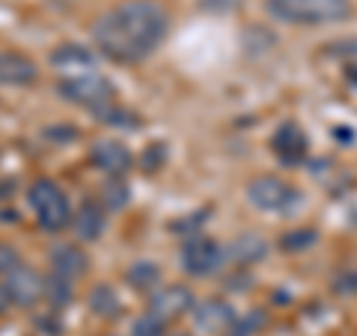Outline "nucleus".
<instances>
[{
	"label": "nucleus",
	"mask_w": 357,
	"mask_h": 336,
	"mask_svg": "<svg viewBox=\"0 0 357 336\" xmlns=\"http://www.w3.org/2000/svg\"><path fill=\"white\" fill-rule=\"evenodd\" d=\"M89 161L107 173V178H122L131 170V152L119 140H96L89 149Z\"/></svg>",
	"instance_id": "nucleus-8"
},
{
	"label": "nucleus",
	"mask_w": 357,
	"mask_h": 336,
	"mask_svg": "<svg viewBox=\"0 0 357 336\" xmlns=\"http://www.w3.org/2000/svg\"><path fill=\"white\" fill-rule=\"evenodd\" d=\"M126 277L137 292H155L161 286V268L155 262H134Z\"/></svg>",
	"instance_id": "nucleus-15"
},
{
	"label": "nucleus",
	"mask_w": 357,
	"mask_h": 336,
	"mask_svg": "<svg viewBox=\"0 0 357 336\" xmlns=\"http://www.w3.org/2000/svg\"><path fill=\"white\" fill-rule=\"evenodd\" d=\"M170 30L164 6L155 0H128L96 18L93 39L105 57L116 63H140L161 48Z\"/></svg>",
	"instance_id": "nucleus-1"
},
{
	"label": "nucleus",
	"mask_w": 357,
	"mask_h": 336,
	"mask_svg": "<svg viewBox=\"0 0 357 336\" xmlns=\"http://www.w3.org/2000/svg\"><path fill=\"white\" fill-rule=\"evenodd\" d=\"M51 63H54V69H57L60 75H75V72L96 69L93 54H89L86 48H81V45H63V48L54 51Z\"/></svg>",
	"instance_id": "nucleus-14"
},
{
	"label": "nucleus",
	"mask_w": 357,
	"mask_h": 336,
	"mask_svg": "<svg viewBox=\"0 0 357 336\" xmlns=\"http://www.w3.org/2000/svg\"><path fill=\"white\" fill-rule=\"evenodd\" d=\"M268 250V244L259 238V235H241L238 241H232V256L241 262V265H250L256 259H262Z\"/></svg>",
	"instance_id": "nucleus-16"
},
{
	"label": "nucleus",
	"mask_w": 357,
	"mask_h": 336,
	"mask_svg": "<svg viewBox=\"0 0 357 336\" xmlns=\"http://www.w3.org/2000/svg\"><path fill=\"white\" fill-rule=\"evenodd\" d=\"M164 330V321L158 316H152V312H146L143 319H137V324H134V333L137 336H158Z\"/></svg>",
	"instance_id": "nucleus-21"
},
{
	"label": "nucleus",
	"mask_w": 357,
	"mask_h": 336,
	"mask_svg": "<svg viewBox=\"0 0 357 336\" xmlns=\"http://www.w3.org/2000/svg\"><path fill=\"white\" fill-rule=\"evenodd\" d=\"M191 304H194V298L185 286H158L152 295L149 312L158 316L161 321H167V319H176V316H182V312H188Z\"/></svg>",
	"instance_id": "nucleus-10"
},
{
	"label": "nucleus",
	"mask_w": 357,
	"mask_h": 336,
	"mask_svg": "<svg viewBox=\"0 0 357 336\" xmlns=\"http://www.w3.org/2000/svg\"><path fill=\"white\" fill-rule=\"evenodd\" d=\"M316 241V229H304V232H292L283 238V247L286 250H295V247H310Z\"/></svg>",
	"instance_id": "nucleus-22"
},
{
	"label": "nucleus",
	"mask_w": 357,
	"mask_h": 336,
	"mask_svg": "<svg viewBox=\"0 0 357 336\" xmlns=\"http://www.w3.org/2000/svg\"><path fill=\"white\" fill-rule=\"evenodd\" d=\"M178 256H182V268L191 277H208L223 265L227 250H223L215 238H208V235H191V238L182 244V253Z\"/></svg>",
	"instance_id": "nucleus-6"
},
{
	"label": "nucleus",
	"mask_w": 357,
	"mask_h": 336,
	"mask_svg": "<svg viewBox=\"0 0 357 336\" xmlns=\"http://www.w3.org/2000/svg\"><path fill=\"white\" fill-rule=\"evenodd\" d=\"M93 307L98 310V316H107V307L116 310L119 300H116L114 292H110V286H96V292H93Z\"/></svg>",
	"instance_id": "nucleus-20"
},
{
	"label": "nucleus",
	"mask_w": 357,
	"mask_h": 336,
	"mask_svg": "<svg viewBox=\"0 0 357 336\" xmlns=\"http://www.w3.org/2000/svg\"><path fill=\"white\" fill-rule=\"evenodd\" d=\"M27 199H30V208L36 215L39 227L48 229V232H60L72 223V206H69V197L66 190L54 182V178H39L33 182L27 190Z\"/></svg>",
	"instance_id": "nucleus-4"
},
{
	"label": "nucleus",
	"mask_w": 357,
	"mask_h": 336,
	"mask_svg": "<svg viewBox=\"0 0 357 336\" xmlns=\"http://www.w3.org/2000/svg\"><path fill=\"white\" fill-rule=\"evenodd\" d=\"M57 93L63 98H69L72 105H81L93 114H102L105 107L116 105V89L98 69L75 72V75H60Z\"/></svg>",
	"instance_id": "nucleus-3"
},
{
	"label": "nucleus",
	"mask_w": 357,
	"mask_h": 336,
	"mask_svg": "<svg viewBox=\"0 0 357 336\" xmlns=\"http://www.w3.org/2000/svg\"><path fill=\"white\" fill-rule=\"evenodd\" d=\"M21 262H24V259L18 256L15 247H9V244H0V283H3V280L13 274Z\"/></svg>",
	"instance_id": "nucleus-19"
},
{
	"label": "nucleus",
	"mask_w": 357,
	"mask_h": 336,
	"mask_svg": "<svg viewBox=\"0 0 357 336\" xmlns=\"http://www.w3.org/2000/svg\"><path fill=\"white\" fill-rule=\"evenodd\" d=\"M197 321L206 324V328H211V321H218V328H227L229 321H236V316H232V310L227 304H220V300H206V304L199 307Z\"/></svg>",
	"instance_id": "nucleus-17"
},
{
	"label": "nucleus",
	"mask_w": 357,
	"mask_h": 336,
	"mask_svg": "<svg viewBox=\"0 0 357 336\" xmlns=\"http://www.w3.org/2000/svg\"><path fill=\"white\" fill-rule=\"evenodd\" d=\"M3 286L9 292V300H13V304H21V307H30V304H36L39 298H45V277L36 274L24 262L3 280Z\"/></svg>",
	"instance_id": "nucleus-7"
},
{
	"label": "nucleus",
	"mask_w": 357,
	"mask_h": 336,
	"mask_svg": "<svg viewBox=\"0 0 357 336\" xmlns=\"http://www.w3.org/2000/svg\"><path fill=\"white\" fill-rule=\"evenodd\" d=\"M271 146H274L277 155H280V161L295 164V161L304 158V152H307V137H304V131H301L298 125L286 122V125H280V128L274 131Z\"/></svg>",
	"instance_id": "nucleus-11"
},
{
	"label": "nucleus",
	"mask_w": 357,
	"mask_h": 336,
	"mask_svg": "<svg viewBox=\"0 0 357 336\" xmlns=\"http://www.w3.org/2000/svg\"><path fill=\"white\" fill-rule=\"evenodd\" d=\"M248 203L259 211H274V215H286V211L298 208L301 190L289 185L280 176H259L248 185Z\"/></svg>",
	"instance_id": "nucleus-5"
},
{
	"label": "nucleus",
	"mask_w": 357,
	"mask_h": 336,
	"mask_svg": "<svg viewBox=\"0 0 357 336\" xmlns=\"http://www.w3.org/2000/svg\"><path fill=\"white\" fill-rule=\"evenodd\" d=\"M36 77L39 69L30 57L18 51H0V86H30Z\"/></svg>",
	"instance_id": "nucleus-9"
},
{
	"label": "nucleus",
	"mask_w": 357,
	"mask_h": 336,
	"mask_svg": "<svg viewBox=\"0 0 357 336\" xmlns=\"http://www.w3.org/2000/svg\"><path fill=\"white\" fill-rule=\"evenodd\" d=\"M72 227H75V235L81 241H96L98 235L105 232V208L93 203V199H86L81 206V211L72 217Z\"/></svg>",
	"instance_id": "nucleus-13"
},
{
	"label": "nucleus",
	"mask_w": 357,
	"mask_h": 336,
	"mask_svg": "<svg viewBox=\"0 0 357 336\" xmlns=\"http://www.w3.org/2000/svg\"><path fill=\"white\" fill-rule=\"evenodd\" d=\"M128 203V188L119 182V178H107L105 185V206L107 208H122Z\"/></svg>",
	"instance_id": "nucleus-18"
},
{
	"label": "nucleus",
	"mask_w": 357,
	"mask_h": 336,
	"mask_svg": "<svg viewBox=\"0 0 357 336\" xmlns=\"http://www.w3.org/2000/svg\"><path fill=\"white\" fill-rule=\"evenodd\" d=\"M265 9L277 21L301 27L333 24L351 15V0H268Z\"/></svg>",
	"instance_id": "nucleus-2"
},
{
	"label": "nucleus",
	"mask_w": 357,
	"mask_h": 336,
	"mask_svg": "<svg viewBox=\"0 0 357 336\" xmlns=\"http://www.w3.org/2000/svg\"><path fill=\"white\" fill-rule=\"evenodd\" d=\"M51 268L57 277L75 280L86 271V256L75 244H57V247H51Z\"/></svg>",
	"instance_id": "nucleus-12"
},
{
	"label": "nucleus",
	"mask_w": 357,
	"mask_h": 336,
	"mask_svg": "<svg viewBox=\"0 0 357 336\" xmlns=\"http://www.w3.org/2000/svg\"><path fill=\"white\" fill-rule=\"evenodd\" d=\"M9 304H13V300H9V292H6V286L0 283V312H3Z\"/></svg>",
	"instance_id": "nucleus-23"
}]
</instances>
